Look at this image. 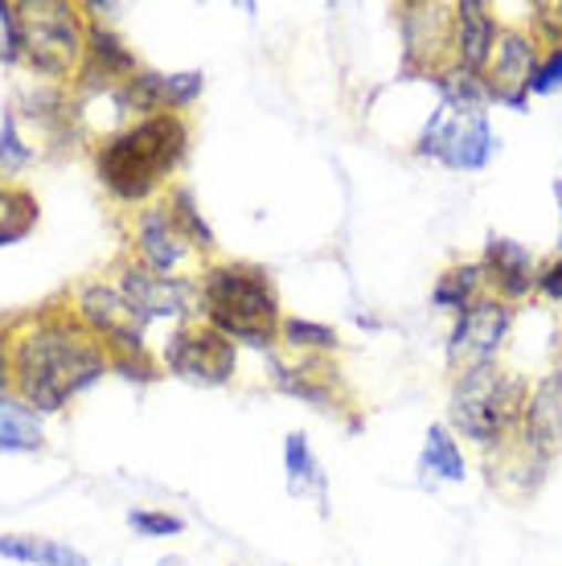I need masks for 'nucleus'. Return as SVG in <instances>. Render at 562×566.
Segmentation results:
<instances>
[{
    "mask_svg": "<svg viewBox=\"0 0 562 566\" xmlns=\"http://www.w3.org/2000/svg\"><path fill=\"white\" fill-rule=\"evenodd\" d=\"M112 369L107 345L79 316H42L13 340V386L33 411H62Z\"/></svg>",
    "mask_w": 562,
    "mask_h": 566,
    "instance_id": "1",
    "label": "nucleus"
},
{
    "mask_svg": "<svg viewBox=\"0 0 562 566\" xmlns=\"http://www.w3.org/2000/svg\"><path fill=\"white\" fill-rule=\"evenodd\" d=\"M189 153V124L185 115H148L132 119L127 128L103 140L95 156V169L103 189L124 206H140L181 169Z\"/></svg>",
    "mask_w": 562,
    "mask_h": 566,
    "instance_id": "2",
    "label": "nucleus"
},
{
    "mask_svg": "<svg viewBox=\"0 0 562 566\" xmlns=\"http://www.w3.org/2000/svg\"><path fill=\"white\" fill-rule=\"evenodd\" d=\"M201 292V321L214 325L235 345L271 349L280 340V292L268 268L259 263H210L197 280Z\"/></svg>",
    "mask_w": 562,
    "mask_h": 566,
    "instance_id": "3",
    "label": "nucleus"
},
{
    "mask_svg": "<svg viewBox=\"0 0 562 566\" xmlns=\"http://www.w3.org/2000/svg\"><path fill=\"white\" fill-rule=\"evenodd\" d=\"M0 57H25L42 78H71L86 57V21L79 4L66 0H0Z\"/></svg>",
    "mask_w": 562,
    "mask_h": 566,
    "instance_id": "4",
    "label": "nucleus"
},
{
    "mask_svg": "<svg viewBox=\"0 0 562 566\" xmlns=\"http://www.w3.org/2000/svg\"><path fill=\"white\" fill-rule=\"evenodd\" d=\"M530 390L521 374L501 366H485L472 374L451 378V398H448V427L456 436H465L468 443H477L485 452H501L513 443L521 431L525 407H530Z\"/></svg>",
    "mask_w": 562,
    "mask_h": 566,
    "instance_id": "5",
    "label": "nucleus"
},
{
    "mask_svg": "<svg viewBox=\"0 0 562 566\" xmlns=\"http://www.w3.org/2000/svg\"><path fill=\"white\" fill-rule=\"evenodd\" d=\"M501 140L489 124V112L477 107H456V103H436L431 119L423 124L419 140H415V156L436 160L451 172H480L489 169V160L497 156Z\"/></svg>",
    "mask_w": 562,
    "mask_h": 566,
    "instance_id": "6",
    "label": "nucleus"
},
{
    "mask_svg": "<svg viewBox=\"0 0 562 566\" xmlns=\"http://www.w3.org/2000/svg\"><path fill=\"white\" fill-rule=\"evenodd\" d=\"M513 321H518V308L497 296H485L468 312H460V316L451 321V333H448L451 378L472 374V369H485V366H497V357H501L509 333H513Z\"/></svg>",
    "mask_w": 562,
    "mask_h": 566,
    "instance_id": "7",
    "label": "nucleus"
},
{
    "mask_svg": "<svg viewBox=\"0 0 562 566\" xmlns=\"http://www.w3.org/2000/svg\"><path fill=\"white\" fill-rule=\"evenodd\" d=\"M160 361L181 382L226 386L235 378V366H239V345L230 337H222L206 321H185V325H177L169 333L165 349H160Z\"/></svg>",
    "mask_w": 562,
    "mask_h": 566,
    "instance_id": "8",
    "label": "nucleus"
},
{
    "mask_svg": "<svg viewBox=\"0 0 562 566\" xmlns=\"http://www.w3.org/2000/svg\"><path fill=\"white\" fill-rule=\"evenodd\" d=\"M74 316L95 333L112 357H144V333L148 321L140 316V308L115 287V283H83L74 296Z\"/></svg>",
    "mask_w": 562,
    "mask_h": 566,
    "instance_id": "9",
    "label": "nucleus"
},
{
    "mask_svg": "<svg viewBox=\"0 0 562 566\" xmlns=\"http://www.w3.org/2000/svg\"><path fill=\"white\" fill-rule=\"evenodd\" d=\"M115 287L140 308V316L148 321V325H153V321H181L185 325V316L201 312L197 280H185V275H160V271H148L144 263H124Z\"/></svg>",
    "mask_w": 562,
    "mask_h": 566,
    "instance_id": "10",
    "label": "nucleus"
},
{
    "mask_svg": "<svg viewBox=\"0 0 562 566\" xmlns=\"http://www.w3.org/2000/svg\"><path fill=\"white\" fill-rule=\"evenodd\" d=\"M538 57H542V45H538V38L530 29L501 25L492 62H489V71H485V86H489V99L497 103V107H509V112H521V107H525Z\"/></svg>",
    "mask_w": 562,
    "mask_h": 566,
    "instance_id": "11",
    "label": "nucleus"
},
{
    "mask_svg": "<svg viewBox=\"0 0 562 566\" xmlns=\"http://www.w3.org/2000/svg\"><path fill=\"white\" fill-rule=\"evenodd\" d=\"M403 71L407 74H431L444 71L451 62V4L423 0V4H403Z\"/></svg>",
    "mask_w": 562,
    "mask_h": 566,
    "instance_id": "12",
    "label": "nucleus"
},
{
    "mask_svg": "<svg viewBox=\"0 0 562 566\" xmlns=\"http://www.w3.org/2000/svg\"><path fill=\"white\" fill-rule=\"evenodd\" d=\"M538 263L534 251L525 242L509 239V234H489L485 239V251H480V271H485V283H489V296L506 300V304H518L530 292H538Z\"/></svg>",
    "mask_w": 562,
    "mask_h": 566,
    "instance_id": "13",
    "label": "nucleus"
},
{
    "mask_svg": "<svg viewBox=\"0 0 562 566\" xmlns=\"http://www.w3.org/2000/svg\"><path fill=\"white\" fill-rule=\"evenodd\" d=\"M501 38V21L485 0H460L451 4V66L456 71L485 78Z\"/></svg>",
    "mask_w": 562,
    "mask_h": 566,
    "instance_id": "14",
    "label": "nucleus"
},
{
    "mask_svg": "<svg viewBox=\"0 0 562 566\" xmlns=\"http://www.w3.org/2000/svg\"><path fill=\"white\" fill-rule=\"evenodd\" d=\"M268 361H271V382L280 386L283 395L312 402L321 411H337V407L350 402L345 386H341V369L329 357H300V361L268 357Z\"/></svg>",
    "mask_w": 562,
    "mask_h": 566,
    "instance_id": "15",
    "label": "nucleus"
},
{
    "mask_svg": "<svg viewBox=\"0 0 562 566\" xmlns=\"http://www.w3.org/2000/svg\"><path fill=\"white\" fill-rule=\"evenodd\" d=\"M144 66L136 62V54L124 45V38L107 29L103 21H91L86 29V57L79 66V83L86 91H103V95H115L127 78H136Z\"/></svg>",
    "mask_w": 562,
    "mask_h": 566,
    "instance_id": "16",
    "label": "nucleus"
},
{
    "mask_svg": "<svg viewBox=\"0 0 562 566\" xmlns=\"http://www.w3.org/2000/svg\"><path fill=\"white\" fill-rule=\"evenodd\" d=\"M136 255H140L144 268L160 271V275H173L185 259L194 255V247H189L185 234L177 230L165 201L144 206V210L136 213Z\"/></svg>",
    "mask_w": 562,
    "mask_h": 566,
    "instance_id": "17",
    "label": "nucleus"
},
{
    "mask_svg": "<svg viewBox=\"0 0 562 566\" xmlns=\"http://www.w3.org/2000/svg\"><path fill=\"white\" fill-rule=\"evenodd\" d=\"M485 296H489V283H485L480 259H456V263H448V268L436 275L431 308L448 312V316H460V312H468Z\"/></svg>",
    "mask_w": 562,
    "mask_h": 566,
    "instance_id": "18",
    "label": "nucleus"
},
{
    "mask_svg": "<svg viewBox=\"0 0 562 566\" xmlns=\"http://www.w3.org/2000/svg\"><path fill=\"white\" fill-rule=\"evenodd\" d=\"M419 472L427 481H444V484H460L468 476V460H465V448H460V436H456L448 423L427 427L423 452H419Z\"/></svg>",
    "mask_w": 562,
    "mask_h": 566,
    "instance_id": "19",
    "label": "nucleus"
},
{
    "mask_svg": "<svg viewBox=\"0 0 562 566\" xmlns=\"http://www.w3.org/2000/svg\"><path fill=\"white\" fill-rule=\"evenodd\" d=\"M283 472H288V493L292 496H316L324 505V493H329V481H324L321 464L309 448V436H292L283 439Z\"/></svg>",
    "mask_w": 562,
    "mask_h": 566,
    "instance_id": "20",
    "label": "nucleus"
},
{
    "mask_svg": "<svg viewBox=\"0 0 562 566\" xmlns=\"http://www.w3.org/2000/svg\"><path fill=\"white\" fill-rule=\"evenodd\" d=\"M0 558H13V563L29 566H86V554L74 551L71 542L54 538H29V534H0Z\"/></svg>",
    "mask_w": 562,
    "mask_h": 566,
    "instance_id": "21",
    "label": "nucleus"
},
{
    "mask_svg": "<svg viewBox=\"0 0 562 566\" xmlns=\"http://www.w3.org/2000/svg\"><path fill=\"white\" fill-rule=\"evenodd\" d=\"M42 419L21 398L0 395V455L9 452H38L42 448Z\"/></svg>",
    "mask_w": 562,
    "mask_h": 566,
    "instance_id": "22",
    "label": "nucleus"
},
{
    "mask_svg": "<svg viewBox=\"0 0 562 566\" xmlns=\"http://www.w3.org/2000/svg\"><path fill=\"white\" fill-rule=\"evenodd\" d=\"M165 206H169L173 222H177V230H181L185 242H189L194 251H214V247H218L210 222H206V218H201V210H197L194 189H189V185H173L169 198H165Z\"/></svg>",
    "mask_w": 562,
    "mask_h": 566,
    "instance_id": "23",
    "label": "nucleus"
},
{
    "mask_svg": "<svg viewBox=\"0 0 562 566\" xmlns=\"http://www.w3.org/2000/svg\"><path fill=\"white\" fill-rule=\"evenodd\" d=\"M280 340L288 349H295L300 357H329L337 354V333L321 321H304V316H283L280 325Z\"/></svg>",
    "mask_w": 562,
    "mask_h": 566,
    "instance_id": "24",
    "label": "nucleus"
},
{
    "mask_svg": "<svg viewBox=\"0 0 562 566\" xmlns=\"http://www.w3.org/2000/svg\"><path fill=\"white\" fill-rule=\"evenodd\" d=\"M530 33L538 38V45L559 50L562 45V0H538L530 4Z\"/></svg>",
    "mask_w": 562,
    "mask_h": 566,
    "instance_id": "25",
    "label": "nucleus"
},
{
    "mask_svg": "<svg viewBox=\"0 0 562 566\" xmlns=\"http://www.w3.org/2000/svg\"><path fill=\"white\" fill-rule=\"evenodd\" d=\"M29 156H33V148L21 140V132H17V115L4 112V115H0V169H4V172L25 169Z\"/></svg>",
    "mask_w": 562,
    "mask_h": 566,
    "instance_id": "26",
    "label": "nucleus"
},
{
    "mask_svg": "<svg viewBox=\"0 0 562 566\" xmlns=\"http://www.w3.org/2000/svg\"><path fill=\"white\" fill-rule=\"evenodd\" d=\"M127 525H132L140 538H173V534H181L185 530L181 517L160 513V510H132L127 513Z\"/></svg>",
    "mask_w": 562,
    "mask_h": 566,
    "instance_id": "27",
    "label": "nucleus"
},
{
    "mask_svg": "<svg viewBox=\"0 0 562 566\" xmlns=\"http://www.w3.org/2000/svg\"><path fill=\"white\" fill-rule=\"evenodd\" d=\"M554 91H562V45L559 50H542L534 78H530V95H554Z\"/></svg>",
    "mask_w": 562,
    "mask_h": 566,
    "instance_id": "28",
    "label": "nucleus"
},
{
    "mask_svg": "<svg viewBox=\"0 0 562 566\" xmlns=\"http://www.w3.org/2000/svg\"><path fill=\"white\" fill-rule=\"evenodd\" d=\"M538 296H547V300H554V304H562V251L538 268Z\"/></svg>",
    "mask_w": 562,
    "mask_h": 566,
    "instance_id": "29",
    "label": "nucleus"
},
{
    "mask_svg": "<svg viewBox=\"0 0 562 566\" xmlns=\"http://www.w3.org/2000/svg\"><path fill=\"white\" fill-rule=\"evenodd\" d=\"M112 366L124 374V378H140V382H153L156 378V369L153 361H148V354L144 357H112Z\"/></svg>",
    "mask_w": 562,
    "mask_h": 566,
    "instance_id": "30",
    "label": "nucleus"
},
{
    "mask_svg": "<svg viewBox=\"0 0 562 566\" xmlns=\"http://www.w3.org/2000/svg\"><path fill=\"white\" fill-rule=\"evenodd\" d=\"M9 382H13V345L0 337V395H4Z\"/></svg>",
    "mask_w": 562,
    "mask_h": 566,
    "instance_id": "31",
    "label": "nucleus"
},
{
    "mask_svg": "<svg viewBox=\"0 0 562 566\" xmlns=\"http://www.w3.org/2000/svg\"><path fill=\"white\" fill-rule=\"evenodd\" d=\"M156 566H185V558H160Z\"/></svg>",
    "mask_w": 562,
    "mask_h": 566,
    "instance_id": "32",
    "label": "nucleus"
},
{
    "mask_svg": "<svg viewBox=\"0 0 562 566\" xmlns=\"http://www.w3.org/2000/svg\"><path fill=\"white\" fill-rule=\"evenodd\" d=\"M554 193H559V213H562V181L554 185ZM559 251H562V234H559Z\"/></svg>",
    "mask_w": 562,
    "mask_h": 566,
    "instance_id": "33",
    "label": "nucleus"
}]
</instances>
